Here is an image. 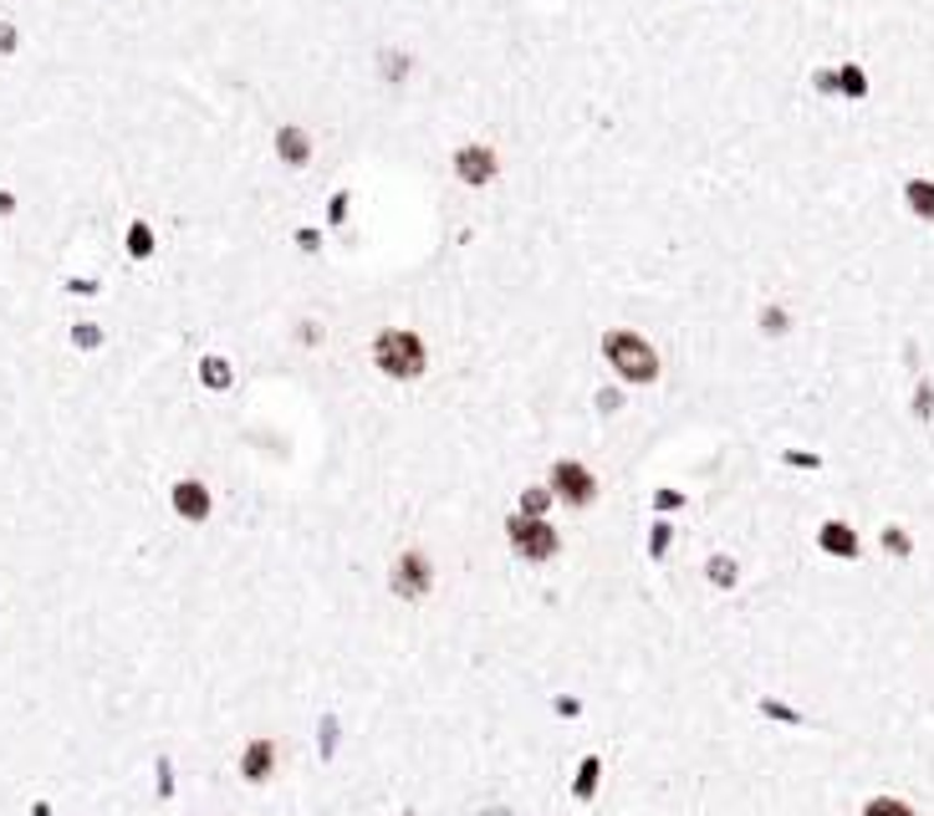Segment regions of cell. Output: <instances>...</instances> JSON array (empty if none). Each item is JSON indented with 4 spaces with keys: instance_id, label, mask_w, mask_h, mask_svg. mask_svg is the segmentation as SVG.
<instances>
[{
    "instance_id": "obj_30",
    "label": "cell",
    "mask_w": 934,
    "mask_h": 816,
    "mask_svg": "<svg viewBox=\"0 0 934 816\" xmlns=\"http://www.w3.org/2000/svg\"><path fill=\"white\" fill-rule=\"evenodd\" d=\"M669 551H674V520H669V516H653L649 536H644V556H649L653 567H664Z\"/></svg>"
},
{
    "instance_id": "obj_5",
    "label": "cell",
    "mask_w": 934,
    "mask_h": 816,
    "mask_svg": "<svg viewBox=\"0 0 934 816\" xmlns=\"http://www.w3.org/2000/svg\"><path fill=\"white\" fill-rule=\"evenodd\" d=\"M506 547L526 567H551L562 556V531L551 526V516H521V511H511L506 516Z\"/></svg>"
},
{
    "instance_id": "obj_14",
    "label": "cell",
    "mask_w": 934,
    "mask_h": 816,
    "mask_svg": "<svg viewBox=\"0 0 934 816\" xmlns=\"http://www.w3.org/2000/svg\"><path fill=\"white\" fill-rule=\"evenodd\" d=\"M169 511H174L184 526H204V520L215 516V490L204 480H195V475H184V480L169 485Z\"/></svg>"
},
{
    "instance_id": "obj_7",
    "label": "cell",
    "mask_w": 934,
    "mask_h": 816,
    "mask_svg": "<svg viewBox=\"0 0 934 816\" xmlns=\"http://www.w3.org/2000/svg\"><path fill=\"white\" fill-rule=\"evenodd\" d=\"M547 485H551V495H557V505H568V511H593L602 495V485L598 475H593V465L587 460H577V454H557L547 465Z\"/></svg>"
},
{
    "instance_id": "obj_1",
    "label": "cell",
    "mask_w": 934,
    "mask_h": 816,
    "mask_svg": "<svg viewBox=\"0 0 934 816\" xmlns=\"http://www.w3.org/2000/svg\"><path fill=\"white\" fill-rule=\"evenodd\" d=\"M363 348H368V367L394 388L424 384L434 367V342L419 332L414 322H378Z\"/></svg>"
},
{
    "instance_id": "obj_20",
    "label": "cell",
    "mask_w": 934,
    "mask_h": 816,
    "mask_svg": "<svg viewBox=\"0 0 934 816\" xmlns=\"http://www.w3.org/2000/svg\"><path fill=\"white\" fill-rule=\"evenodd\" d=\"M123 255H128L134 266H149L153 255H159V230H153V219L134 215L123 225Z\"/></svg>"
},
{
    "instance_id": "obj_40",
    "label": "cell",
    "mask_w": 934,
    "mask_h": 816,
    "mask_svg": "<svg viewBox=\"0 0 934 816\" xmlns=\"http://www.w3.org/2000/svg\"><path fill=\"white\" fill-rule=\"evenodd\" d=\"M399 816H419V812H414V806H403V812H399Z\"/></svg>"
},
{
    "instance_id": "obj_28",
    "label": "cell",
    "mask_w": 934,
    "mask_h": 816,
    "mask_svg": "<svg viewBox=\"0 0 934 816\" xmlns=\"http://www.w3.org/2000/svg\"><path fill=\"white\" fill-rule=\"evenodd\" d=\"M67 348L83 352V357H92V352L108 348V327H102V322H92V317L72 322V327H67Z\"/></svg>"
},
{
    "instance_id": "obj_36",
    "label": "cell",
    "mask_w": 934,
    "mask_h": 816,
    "mask_svg": "<svg viewBox=\"0 0 934 816\" xmlns=\"http://www.w3.org/2000/svg\"><path fill=\"white\" fill-rule=\"evenodd\" d=\"M16 215H21V194L0 184V219H16Z\"/></svg>"
},
{
    "instance_id": "obj_25",
    "label": "cell",
    "mask_w": 934,
    "mask_h": 816,
    "mask_svg": "<svg viewBox=\"0 0 934 816\" xmlns=\"http://www.w3.org/2000/svg\"><path fill=\"white\" fill-rule=\"evenodd\" d=\"M705 582L715 587V592H735L740 587V562H735L731 551H710L705 556Z\"/></svg>"
},
{
    "instance_id": "obj_9",
    "label": "cell",
    "mask_w": 934,
    "mask_h": 816,
    "mask_svg": "<svg viewBox=\"0 0 934 816\" xmlns=\"http://www.w3.org/2000/svg\"><path fill=\"white\" fill-rule=\"evenodd\" d=\"M801 327L797 317V301L782 297V291H767V297H756L751 306V332L756 342H767V348H782V342H792Z\"/></svg>"
},
{
    "instance_id": "obj_33",
    "label": "cell",
    "mask_w": 934,
    "mask_h": 816,
    "mask_svg": "<svg viewBox=\"0 0 934 816\" xmlns=\"http://www.w3.org/2000/svg\"><path fill=\"white\" fill-rule=\"evenodd\" d=\"M649 505H653V516H680L684 505H689V495H684V490H674V485H653Z\"/></svg>"
},
{
    "instance_id": "obj_34",
    "label": "cell",
    "mask_w": 934,
    "mask_h": 816,
    "mask_svg": "<svg viewBox=\"0 0 934 816\" xmlns=\"http://www.w3.org/2000/svg\"><path fill=\"white\" fill-rule=\"evenodd\" d=\"M62 291H67V297H102V281L98 276H67Z\"/></svg>"
},
{
    "instance_id": "obj_6",
    "label": "cell",
    "mask_w": 934,
    "mask_h": 816,
    "mask_svg": "<svg viewBox=\"0 0 934 816\" xmlns=\"http://www.w3.org/2000/svg\"><path fill=\"white\" fill-rule=\"evenodd\" d=\"M368 72H373V83L384 87V92H409L419 83V72H424V57H419L414 41L384 36V41L368 47Z\"/></svg>"
},
{
    "instance_id": "obj_16",
    "label": "cell",
    "mask_w": 934,
    "mask_h": 816,
    "mask_svg": "<svg viewBox=\"0 0 934 816\" xmlns=\"http://www.w3.org/2000/svg\"><path fill=\"white\" fill-rule=\"evenodd\" d=\"M879 556L894 562V567H914L919 562V531L904 526V520H884L879 526Z\"/></svg>"
},
{
    "instance_id": "obj_29",
    "label": "cell",
    "mask_w": 934,
    "mask_h": 816,
    "mask_svg": "<svg viewBox=\"0 0 934 816\" xmlns=\"http://www.w3.org/2000/svg\"><path fill=\"white\" fill-rule=\"evenodd\" d=\"M551 505H557V495H551L547 480H526L516 490V511H521V516H551Z\"/></svg>"
},
{
    "instance_id": "obj_4",
    "label": "cell",
    "mask_w": 934,
    "mask_h": 816,
    "mask_svg": "<svg viewBox=\"0 0 934 816\" xmlns=\"http://www.w3.org/2000/svg\"><path fill=\"white\" fill-rule=\"evenodd\" d=\"M317 128L307 117H276L266 134V153L282 174H312L317 168Z\"/></svg>"
},
{
    "instance_id": "obj_17",
    "label": "cell",
    "mask_w": 934,
    "mask_h": 816,
    "mask_svg": "<svg viewBox=\"0 0 934 816\" xmlns=\"http://www.w3.org/2000/svg\"><path fill=\"white\" fill-rule=\"evenodd\" d=\"M327 342H333V322L317 317V312H301V317H291V327H286V348H291V352L317 357Z\"/></svg>"
},
{
    "instance_id": "obj_26",
    "label": "cell",
    "mask_w": 934,
    "mask_h": 816,
    "mask_svg": "<svg viewBox=\"0 0 934 816\" xmlns=\"http://www.w3.org/2000/svg\"><path fill=\"white\" fill-rule=\"evenodd\" d=\"M858 816H919V806L899 791H873V796L858 801Z\"/></svg>"
},
{
    "instance_id": "obj_31",
    "label": "cell",
    "mask_w": 934,
    "mask_h": 816,
    "mask_svg": "<svg viewBox=\"0 0 934 816\" xmlns=\"http://www.w3.org/2000/svg\"><path fill=\"white\" fill-rule=\"evenodd\" d=\"M776 465L797 469V475H822V469H827V454H822V450H797V444H792V450L776 454Z\"/></svg>"
},
{
    "instance_id": "obj_3",
    "label": "cell",
    "mask_w": 934,
    "mask_h": 816,
    "mask_svg": "<svg viewBox=\"0 0 934 816\" xmlns=\"http://www.w3.org/2000/svg\"><path fill=\"white\" fill-rule=\"evenodd\" d=\"M445 174H450V184L460 194H470V200L490 194V189L506 184V149L496 138H460L445 153Z\"/></svg>"
},
{
    "instance_id": "obj_22",
    "label": "cell",
    "mask_w": 934,
    "mask_h": 816,
    "mask_svg": "<svg viewBox=\"0 0 934 816\" xmlns=\"http://www.w3.org/2000/svg\"><path fill=\"white\" fill-rule=\"evenodd\" d=\"M756 715L767 719V725H782V730H807L812 725V715L797 710V704H786L782 694H756Z\"/></svg>"
},
{
    "instance_id": "obj_12",
    "label": "cell",
    "mask_w": 934,
    "mask_h": 816,
    "mask_svg": "<svg viewBox=\"0 0 934 816\" xmlns=\"http://www.w3.org/2000/svg\"><path fill=\"white\" fill-rule=\"evenodd\" d=\"M276 766H282V745H276L271 735H251V740L240 745V755H235V776L246 786L276 781Z\"/></svg>"
},
{
    "instance_id": "obj_15",
    "label": "cell",
    "mask_w": 934,
    "mask_h": 816,
    "mask_svg": "<svg viewBox=\"0 0 934 816\" xmlns=\"http://www.w3.org/2000/svg\"><path fill=\"white\" fill-rule=\"evenodd\" d=\"M879 92V77L863 57H837V102L843 108H868Z\"/></svg>"
},
{
    "instance_id": "obj_10",
    "label": "cell",
    "mask_w": 934,
    "mask_h": 816,
    "mask_svg": "<svg viewBox=\"0 0 934 816\" xmlns=\"http://www.w3.org/2000/svg\"><path fill=\"white\" fill-rule=\"evenodd\" d=\"M812 541H818V556H827L837 567H858L863 562V531L848 516H822Z\"/></svg>"
},
{
    "instance_id": "obj_35",
    "label": "cell",
    "mask_w": 934,
    "mask_h": 816,
    "mask_svg": "<svg viewBox=\"0 0 934 816\" xmlns=\"http://www.w3.org/2000/svg\"><path fill=\"white\" fill-rule=\"evenodd\" d=\"M21 51V26L16 21H0V57H16Z\"/></svg>"
},
{
    "instance_id": "obj_11",
    "label": "cell",
    "mask_w": 934,
    "mask_h": 816,
    "mask_svg": "<svg viewBox=\"0 0 934 816\" xmlns=\"http://www.w3.org/2000/svg\"><path fill=\"white\" fill-rule=\"evenodd\" d=\"M894 194H899L904 219L934 235V174H930V168H909V174H899Z\"/></svg>"
},
{
    "instance_id": "obj_8",
    "label": "cell",
    "mask_w": 934,
    "mask_h": 816,
    "mask_svg": "<svg viewBox=\"0 0 934 816\" xmlns=\"http://www.w3.org/2000/svg\"><path fill=\"white\" fill-rule=\"evenodd\" d=\"M434 556L424 547H403L394 562H388V592L399 602H429L434 592Z\"/></svg>"
},
{
    "instance_id": "obj_24",
    "label": "cell",
    "mask_w": 934,
    "mask_h": 816,
    "mask_svg": "<svg viewBox=\"0 0 934 816\" xmlns=\"http://www.w3.org/2000/svg\"><path fill=\"white\" fill-rule=\"evenodd\" d=\"M801 92L812 102H837V62H812L801 72Z\"/></svg>"
},
{
    "instance_id": "obj_19",
    "label": "cell",
    "mask_w": 934,
    "mask_h": 816,
    "mask_svg": "<svg viewBox=\"0 0 934 816\" xmlns=\"http://www.w3.org/2000/svg\"><path fill=\"white\" fill-rule=\"evenodd\" d=\"M904 414H909V424H914V429H924V434L934 429V373H914V378H909Z\"/></svg>"
},
{
    "instance_id": "obj_32",
    "label": "cell",
    "mask_w": 934,
    "mask_h": 816,
    "mask_svg": "<svg viewBox=\"0 0 934 816\" xmlns=\"http://www.w3.org/2000/svg\"><path fill=\"white\" fill-rule=\"evenodd\" d=\"M337 750H343V719H337V715H322V719H317V755L327 761V766H333Z\"/></svg>"
},
{
    "instance_id": "obj_18",
    "label": "cell",
    "mask_w": 934,
    "mask_h": 816,
    "mask_svg": "<svg viewBox=\"0 0 934 816\" xmlns=\"http://www.w3.org/2000/svg\"><path fill=\"white\" fill-rule=\"evenodd\" d=\"M352 210H358V189H352V184H333V189L322 194V230L348 235L352 230Z\"/></svg>"
},
{
    "instance_id": "obj_2",
    "label": "cell",
    "mask_w": 934,
    "mask_h": 816,
    "mask_svg": "<svg viewBox=\"0 0 934 816\" xmlns=\"http://www.w3.org/2000/svg\"><path fill=\"white\" fill-rule=\"evenodd\" d=\"M598 357L608 367V378H618L623 388H659L664 384V352L644 327L628 322H608L598 327Z\"/></svg>"
},
{
    "instance_id": "obj_38",
    "label": "cell",
    "mask_w": 934,
    "mask_h": 816,
    "mask_svg": "<svg viewBox=\"0 0 934 816\" xmlns=\"http://www.w3.org/2000/svg\"><path fill=\"white\" fill-rule=\"evenodd\" d=\"M159 796H174V766H169V761H159Z\"/></svg>"
},
{
    "instance_id": "obj_21",
    "label": "cell",
    "mask_w": 934,
    "mask_h": 816,
    "mask_svg": "<svg viewBox=\"0 0 934 816\" xmlns=\"http://www.w3.org/2000/svg\"><path fill=\"white\" fill-rule=\"evenodd\" d=\"M587 403H593V414H598L602 424H613V418H623V409L634 403V388H623L618 378H608V384H593Z\"/></svg>"
},
{
    "instance_id": "obj_37",
    "label": "cell",
    "mask_w": 934,
    "mask_h": 816,
    "mask_svg": "<svg viewBox=\"0 0 934 816\" xmlns=\"http://www.w3.org/2000/svg\"><path fill=\"white\" fill-rule=\"evenodd\" d=\"M551 710H557L562 719H577V715H583V700H572V694H557V700H551Z\"/></svg>"
},
{
    "instance_id": "obj_13",
    "label": "cell",
    "mask_w": 934,
    "mask_h": 816,
    "mask_svg": "<svg viewBox=\"0 0 934 816\" xmlns=\"http://www.w3.org/2000/svg\"><path fill=\"white\" fill-rule=\"evenodd\" d=\"M195 388L200 393H210V399H231L235 384H240V367H235L231 352H215V348H204L200 357H195Z\"/></svg>"
},
{
    "instance_id": "obj_23",
    "label": "cell",
    "mask_w": 934,
    "mask_h": 816,
    "mask_svg": "<svg viewBox=\"0 0 934 816\" xmlns=\"http://www.w3.org/2000/svg\"><path fill=\"white\" fill-rule=\"evenodd\" d=\"M598 791H602V761L598 755H583L577 770H572V801H577V806H593Z\"/></svg>"
},
{
    "instance_id": "obj_39",
    "label": "cell",
    "mask_w": 934,
    "mask_h": 816,
    "mask_svg": "<svg viewBox=\"0 0 934 816\" xmlns=\"http://www.w3.org/2000/svg\"><path fill=\"white\" fill-rule=\"evenodd\" d=\"M481 816H516V812H511V806H485Z\"/></svg>"
},
{
    "instance_id": "obj_27",
    "label": "cell",
    "mask_w": 934,
    "mask_h": 816,
    "mask_svg": "<svg viewBox=\"0 0 934 816\" xmlns=\"http://www.w3.org/2000/svg\"><path fill=\"white\" fill-rule=\"evenodd\" d=\"M286 246L297 250L301 261H322V255H327V230H322V225H291V230H286Z\"/></svg>"
}]
</instances>
